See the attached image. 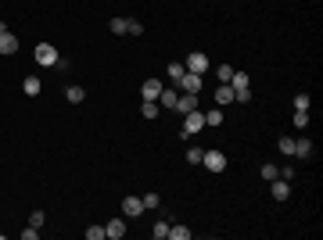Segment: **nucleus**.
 Listing matches in <instances>:
<instances>
[{"label": "nucleus", "mask_w": 323, "mask_h": 240, "mask_svg": "<svg viewBox=\"0 0 323 240\" xmlns=\"http://www.w3.org/2000/svg\"><path fill=\"white\" fill-rule=\"evenodd\" d=\"M201 129H205V111H187V118H183V129H180V136L183 140H190L194 133H201Z\"/></svg>", "instance_id": "obj_1"}, {"label": "nucleus", "mask_w": 323, "mask_h": 240, "mask_svg": "<svg viewBox=\"0 0 323 240\" xmlns=\"http://www.w3.org/2000/svg\"><path fill=\"white\" fill-rule=\"evenodd\" d=\"M32 58H36V65H44V68H54V65H58V51H54L51 43H36Z\"/></svg>", "instance_id": "obj_2"}, {"label": "nucleus", "mask_w": 323, "mask_h": 240, "mask_svg": "<svg viewBox=\"0 0 323 240\" xmlns=\"http://www.w3.org/2000/svg\"><path fill=\"white\" fill-rule=\"evenodd\" d=\"M201 165H205L209 172H223V169H226V154H223V151H205Z\"/></svg>", "instance_id": "obj_3"}, {"label": "nucleus", "mask_w": 323, "mask_h": 240, "mask_svg": "<svg viewBox=\"0 0 323 240\" xmlns=\"http://www.w3.org/2000/svg\"><path fill=\"white\" fill-rule=\"evenodd\" d=\"M183 68H187V72H197V75H205V72H209V58L201 54V51H194V54H187Z\"/></svg>", "instance_id": "obj_4"}, {"label": "nucleus", "mask_w": 323, "mask_h": 240, "mask_svg": "<svg viewBox=\"0 0 323 240\" xmlns=\"http://www.w3.org/2000/svg\"><path fill=\"white\" fill-rule=\"evenodd\" d=\"M173 111H180V115L197 111V93H180V97H176V104H173Z\"/></svg>", "instance_id": "obj_5"}, {"label": "nucleus", "mask_w": 323, "mask_h": 240, "mask_svg": "<svg viewBox=\"0 0 323 240\" xmlns=\"http://www.w3.org/2000/svg\"><path fill=\"white\" fill-rule=\"evenodd\" d=\"M183 93H197L201 90V75L197 72H183V79H180V83H176Z\"/></svg>", "instance_id": "obj_6"}, {"label": "nucleus", "mask_w": 323, "mask_h": 240, "mask_svg": "<svg viewBox=\"0 0 323 240\" xmlns=\"http://www.w3.org/2000/svg\"><path fill=\"white\" fill-rule=\"evenodd\" d=\"M18 51V36L11 29H0V54H15Z\"/></svg>", "instance_id": "obj_7"}, {"label": "nucleus", "mask_w": 323, "mask_h": 240, "mask_svg": "<svg viewBox=\"0 0 323 240\" xmlns=\"http://www.w3.org/2000/svg\"><path fill=\"white\" fill-rule=\"evenodd\" d=\"M123 215H126V219L144 215V197H126V201H123Z\"/></svg>", "instance_id": "obj_8"}, {"label": "nucleus", "mask_w": 323, "mask_h": 240, "mask_svg": "<svg viewBox=\"0 0 323 240\" xmlns=\"http://www.w3.org/2000/svg\"><path fill=\"white\" fill-rule=\"evenodd\" d=\"M104 236H108V240H123V236H126V219H111V222L104 226Z\"/></svg>", "instance_id": "obj_9"}, {"label": "nucleus", "mask_w": 323, "mask_h": 240, "mask_svg": "<svg viewBox=\"0 0 323 240\" xmlns=\"http://www.w3.org/2000/svg\"><path fill=\"white\" fill-rule=\"evenodd\" d=\"M288 197H291V183L288 179H273V201H288Z\"/></svg>", "instance_id": "obj_10"}, {"label": "nucleus", "mask_w": 323, "mask_h": 240, "mask_svg": "<svg viewBox=\"0 0 323 240\" xmlns=\"http://www.w3.org/2000/svg\"><path fill=\"white\" fill-rule=\"evenodd\" d=\"M176 97H180V90H176V86H162V93H158V108H173V104H176Z\"/></svg>", "instance_id": "obj_11"}, {"label": "nucleus", "mask_w": 323, "mask_h": 240, "mask_svg": "<svg viewBox=\"0 0 323 240\" xmlns=\"http://www.w3.org/2000/svg\"><path fill=\"white\" fill-rule=\"evenodd\" d=\"M140 93H144V101H158V93H162V83H158V79H144Z\"/></svg>", "instance_id": "obj_12"}, {"label": "nucleus", "mask_w": 323, "mask_h": 240, "mask_svg": "<svg viewBox=\"0 0 323 240\" xmlns=\"http://www.w3.org/2000/svg\"><path fill=\"white\" fill-rule=\"evenodd\" d=\"M230 86H233V90H252V75H248V72H233V75H230Z\"/></svg>", "instance_id": "obj_13"}, {"label": "nucleus", "mask_w": 323, "mask_h": 240, "mask_svg": "<svg viewBox=\"0 0 323 240\" xmlns=\"http://www.w3.org/2000/svg\"><path fill=\"white\" fill-rule=\"evenodd\" d=\"M230 101H233V86H230V83H223V86H216V104H219V108H226Z\"/></svg>", "instance_id": "obj_14"}, {"label": "nucleus", "mask_w": 323, "mask_h": 240, "mask_svg": "<svg viewBox=\"0 0 323 240\" xmlns=\"http://www.w3.org/2000/svg\"><path fill=\"white\" fill-rule=\"evenodd\" d=\"M22 90H25V97H36L39 90H44V83H39L36 75H25V83H22Z\"/></svg>", "instance_id": "obj_15"}, {"label": "nucleus", "mask_w": 323, "mask_h": 240, "mask_svg": "<svg viewBox=\"0 0 323 240\" xmlns=\"http://www.w3.org/2000/svg\"><path fill=\"white\" fill-rule=\"evenodd\" d=\"M295 158H312V140H295Z\"/></svg>", "instance_id": "obj_16"}, {"label": "nucleus", "mask_w": 323, "mask_h": 240, "mask_svg": "<svg viewBox=\"0 0 323 240\" xmlns=\"http://www.w3.org/2000/svg\"><path fill=\"white\" fill-rule=\"evenodd\" d=\"M151 236H154V240H169V222H166V219H158V222L151 226Z\"/></svg>", "instance_id": "obj_17"}, {"label": "nucleus", "mask_w": 323, "mask_h": 240, "mask_svg": "<svg viewBox=\"0 0 323 240\" xmlns=\"http://www.w3.org/2000/svg\"><path fill=\"white\" fill-rule=\"evenodd\" d=\"M223 118H226V111L212 108V111H205V126H223Z\"/></svg>", "instance_id": "obj_18"}, {"label": "nucleus", "mask_w": 323, "mask_h": 240, "mask_svg": "<svg viewBox=\"0 0 323 240\" xmlns=\"http://www.w3.org/2000/svg\"><path fill=\"white\" fill-rule=\"evenodd\" d=\"M140 115H144V118H158V115H162L158 101H144V104H140Z\"/></svg>", "instance_id": "obj_19"}, {"label": "nucleus", "mask_w": 323, "mask_h": 240, "mask_svg": "<svg viewBox=\"0 0 323 240\" xmlns=\"http://www.w3.org/2000/svg\"><path fill=\"white\" fill-rule=\"evenodd\" d=\"M65 97H68L72 104H83V101H87V90H83V86H68V90H65Z\"/></svg>", "instance_id": "obj_20"}, {"label": "nucleus", "mask_w": 323, "mask_h": 240, "mask_svg": "<svg viewBox=\"0 0 323 240\" xmlns=\"http://www.w3.org/2000/svg\"><path fill=\"white\" fill-rule=\"evenodd\" d=\"M183 72H187V68H183V61H173V65H169V79H173V86L183 79Z\"/></svg>", "instance_id": "obj_21"}, {"label": "nucleus", "mask_w": 323, "mask_h": 240, "mask_svg": "<svg viewBox=\"0 0 323 240\" xmlns=\"http://www.w3.org/2000/svg\"><path fill=\"white\" fill-rule=\"evenodd\" d=\"M126 32L130 36H144V22L140 18H126Z\"/></svg>", "instance_id": "obj_22"}, {"label": "nucleus", "mask_w": 323, "mask_h": 240, "mask_svg": "<svg viewBox=\"0 0 323 240\" xmlns=\"http://www.w3.org/2000/svg\"><path fill=\"white\" fill-rule=\"evenodd\" d=\"M169 236H173V240H190L194 233H190L187 226H169Z\"/></svg>", "instance_id": "obj_23"}, {"label": "nucleus", "mask_w": 323, "mask_h": 240, "mask_svg": "<svg viewBox=\"0 0 323 240\" xmlns=\"http://www.w3.org/2000/svg\"><path fill=\"white\" fill-rule=\"evenodd\" d=\"M276 147H280V154H284V158H291V154H295V140H288V136H280V143H276Z\"/></svg>", "instance_id": "obj_24"}, {"label": "nucleus", "mask_w": 323, "mask_h": 240, "mask_svg": "<svg viewBox=\"0 0 323 240\" xmlns=\"http://www.w3.org/2000/svg\"><path fill=\"white\" fill-rule=\"evenodd\" d=\"M201 158H205V151H201V147H190V151H187V162H190V165H201Z\"/></svg>", "instance_id": "obj_25"}, {"label": "nucleus", "mask_w": 323, "mask_h": 240, "mask_svg": "<svg viewBox=\"0 0 323 240\" xmlns=\"http://www.w3.org/2000/svg\"><path fill=\"white\" fill-rule=\"evenodd\" d=\"M259 176H262V179H269V183H273V179H276V176H280V169H276V165H262V172H259Z\"/></svg>", "instance_id": "obj_26"}, {"label": "nucleus", "mask_w": 323, "mask_h": 240, "mask_svg": "<svg viewBox=\"0 0 323 240\" xmlns=\"http://www.w3.org/2000/svg\"><path fill=\"white\" fill-rule=\"evenodd\" d=\"M87 240H104V226H87Z\"/></svg>", "instance_id": "obj_27"}, {"label": "nucleus", "mask_w": 323, "mask_h": 240, "mask_svg": "<svg viewBox=\"0 0 323 240\" xmlns=\"http://www.w3.org/2000/svg\"><path fill=\"white\" fill-rule=\"evenodd\" d=\"M216 75H219V83H230V75H233V68H230V65H219V68H216Z\"/></svg>", "instance_id": "obj_28"}, {"label": "nucleus", "mask_w": 323, "mask_h": 240, "mask_svg": "<svg viewBox=\"0 0 323 240\" xmlns=\"http://www.w3.org/2000/svg\"><path fill=\"white\" fill-rule=\"evenodd\" d=\"M295 111H309V93H298L295 97Z\"/></svg>", "instance_id": "obj_29"}, {"label": "nucleus", "mask_w": 323, "mask_h": 240, "mask_svg": "<svg viewBox=\"0 0 323 240\" xmlns=\"http://www.w3.org/2000/svg\"><path fill=\"white\" fill-rule=\"evenodd\" d=\"M111 32L123 36V32H126V18H111Z\"/></svg>", "instance_id": "obj_30"}, {"label": "nucleus", "mask_w": 323, "mask_h": 240, "mask_svg": "<svg viewBox=\"0 0 323 240\" xmlns=\"http://www.w3.org/2000/svg\"><path fill=\"white\" fill-rule=\"evenodd\" d=\"M158 205H162L158 194H144V208H158Z\"/></svg>", "instance_id": "obj_31"}, {"label": "nucleus", "mask_w": 323, "mask_h": 240, "mask_svg": "<svg viewBox=\"0 0 323 240\" xmlns=\"http://www.w3.org/2000/svg\"><path fill=\"white\" fill-rule=\"evenodd\" d=\"M233 101H237V104H248V101H252V90H233Z\"/></svg>", "instance_id": "obj_32"}, {"label": "nucleus", "mask_w": 323, "mask_h": 240, "mask_svg": "<svg viewBox=\"0 0 323 240\" xmlns=\"http://www.w3.org/2000/svg\"><path fill=\"white\" fill-rule=\"evenodd\" d=\"M295 126H298V129L309 126V111H295Z\"/></svg>", "instance_id": "obj_33"}, {"label": "nucleus", "mask_w": 323, "mask_h": 240, "mask_svg": "<svg viewBox=\"0 0 323 240\" xmlns=\"http://www.w3.org/2000/svg\"><path fill=\"white\" fill-rule=\"evenodd\" d=\"M44 222H47V215H44V212H32V215H29V226H36V229L44 226Z\"/></svg>", "instance_id": "obj_34"}, {"label": "nucleus", "mask_w": 323, "mask_h": 240, "mask_svg": "<svg viewBox=\"0 0 323 240\" xmlns=\"http://www.w3.org/2000/svg\"><path fill=\"white\" fill-rule=\"evenodd\" d=\"M36 236H39L36 226H25V229H22V240H36Z\"/></svg>", "instance_id": "obj_35"}]
</instances>
